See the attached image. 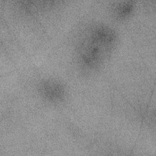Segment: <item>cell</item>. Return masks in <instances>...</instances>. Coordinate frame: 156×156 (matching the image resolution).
Masks as SVG:
<instances>
[{"instance_id":"obj_4","label":"cell","mask_w":156,"mask_h":156,"mask_svg":"<svg viewBox=\"0 0 156 156\" xmlns=\"http://www.w3.org/2000/svg\"><path fill=\"white\" fill-rule=\"evenodd\" d=\"M139 5L135 0H116L108 5V14L113 23H124L136 15Z\"/></svg>"},{"instance_id":"obj_1","label":"cell","mask_w":156,"mask_h":156,"mask_svg":"<svg viewBox=\"0 0 156 156\" xmlns=\"http://www.w3.org/2000/svg\"><path fill=\"white\" fill-rule=\"evenodd\" d=\"M121 43L120 32L111 21L98 19L87 22L73 40L71 58L74 68L83 77L98 75L111 63Z\"/></svg>"},{"instance_id":"obj_2","label":"cell","mask_w":156,"mask_h":156,"mask_svg":"<svg viewBox=\"0 0 156 156\" xmlns=\"http://www.w3.org/2000/svg\"><path fill=\"white\" fill-rule=\"evenodd\" d=\"M34 95L44 106L58 108L65 105L71 98L68 83L62 77L45 74L37 77L33 86Z\"/></svg>"},{"instance_id":"obj_3","label":"cell","mask_w":156,"mask_h":156,"mask_svg":"<svg viewBox=\"0 0 156 156\" xmlns=\"http://www.w3.org/2000/svg\"><path fill=\"white\" fill-rule=\"evenodd\" d=\"M63 5L62 0H13L11 3L16 14L29 20H40L52 15Z\"/></svg>"}]
</instances>
